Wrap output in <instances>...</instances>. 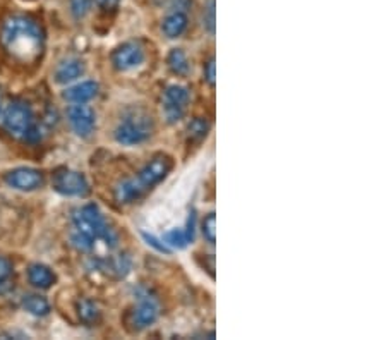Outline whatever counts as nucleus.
<instances>
[{
    "instance_id": "obj_3",
    "label": "nucleus",
    "mask_w": 386,
    "mask_h": 340,
    "mask_svg": "<svg viewBox=\"0 0 386 340\" xmlns=\"http://www.w3.org/2000/svg\"><path fill=\"white\" fill-rule=\"evenodd\" d=\"M153 132V120L151 117L143 112H134L127 116L119 127L116 129L117 143L126 146L139 145L146 141Z\"/></svg>"
},
{
    "instance_id": "obj_27",
    "label": "nucleus",
    "mask_w": 386,
    "mask_h": 340,
    "mask_svg": "<svg viewBox=\"0 0 386 340\" xmlns=\"http://www.w3.org/2000/svg\"><path fill=\"white\" fill-rule=\"evenodd\" d=\"M194 231H196V212H194V210H192V212L189 213L187 225H185V229H184L185 238H187L189 242L194 241Z\"/></svg>"
},
{
    "instance_id": "obj_4",
    "label": "nucleus",
    "mask_w": 386,
    "mask_h": 340,
    "mask_svg": "<svg viewBox=\"0 0 386 340\" xmlns=\"http://www.w3.org/2000/svg\"><path fill=\"white\" fill-rule=\"evenodd\" d=\"M33 112L30 105L24 102H12L3 112V127L16 138H24V134L33 127Z\"/></svg>"
},
{
    "instance_id": "obj_5",
    "label": "nucleus",
    "mask_w": 386,
    "mask_h": 340,
    "mask_svg": "<svg viewBox=\"0 0 386 340\" xmlns=\"http://www.w3.org/2000/svg\"><path fill=\"white\" fill-rule=\"evenodd\" d=\"M53 189L64 196H86L89 191L83 174L69 169H59L53 174Z\"/></svg>"
},
{
    "instance_id": "obj_9",
    "label": "nucleus",
    "mask_w": 386,
    "mask_h": 340,
    "mask_svg": "<svg viewBox=\"0 0 386 340\" xmlns=\"http://www.w3.org/2000/svg\"><path fill=\"white\" fill-rule=\"evenodd\" d=\"M158 318V304L155 298L149 296L148 291L141 289L139 291V303L132 313V323L136 328H146L151 323H155Z\"/></svg>"
},
{
    "instance_id": "obj_8",
    "label": "nucleus",
    "mask_w": 386,
    "mask_h": 340,
    "mask_svg": "<svg viewBox=\"0 0 386 340\" xmlns=\"http://www.w3.org/2000/svg\"><path fill=\"white\" fill-rule=\"evenodd\" d=\"M145 60V50L136 42L122 43L116 52L112 53L113 66L119 71H131L138 67Z\"/></svg>"
},
{
    "instance_id": "obj_22",
    "label": "nucleus",
    "mask_w": 386,
    "mask_h": 340,
    "mask_svg": "<svg viewBox=\"0 0 386 340\" xmlns=\"http://www.w3.org/2000/svg\"><path fill=\"white\" fill-rule=\"evenodd\" d=\"M91 10V0H71V12L76 19H83Z\"/></svg>"
},
{
    "instance_id": "obj_30",
    "label": "nucleus",
    "mask_w": 386,
    "mask_h": 340,
    "mask_svg": "<svg viewBox=\"0 0 386 340\" xmlns=\"http://www.w3.org/2000/svg\"><path fill=\"white\" fill-rule=\"evenodd\" d=\"M205 78L208 81V84H214V59H210L208 64L205 67Z\"/></svg>"
},
{
    "instance_id": "obj_20",
    "label": "nucleus",
    "mask_w": 386,
    "mask_h": 340,
    "mask_svg": "<svg viewBox=\"0 0 386 340\" xmlns=\"http://www.w3.org/2000/svg\"><path fill=\"white\" fill-rule=\"evenodd\" d=\"M210 131L208 120L203 117H196L194 120H191V124L187 126V138L192 141H201L203 138H206Z\"/></svg>"
},
{
    "instance_id": "obj_1",
    "label": "nucleus",
    "mask_w": 386,
    "mask_h": 340,
    "mask_svg": "<svg viewBox=\"0 0 386 340\" xmlns=\"http://www.w3.org/2000/svg\"><path fill=\"white\" fill-rule=\"evenodd\" d=\"M0 43L16 62L37 64L45 50V33L37 19L16 14L2 23Z\"/></svg>"
},
{
    "instance_id": "obj_16",
    "label": "nucleus",
    "mask_w": 386,
    "mask_h": 340,
    "mask_svg": "<svg viewBox=\"0 0 386 340\" xmlns=\"http://www.w3.org/2000/svg\"><path fill=\"white\" fill-rule=\"evenodd\" d=\"M187 28V16L184 12H172L163 19L162 30L169 38H178Z\"/></svg>"
},
{
    "instance_id": "obj_23",
    "label": "nucleus",
    "mask_w": 386,
    "mask_h": 340,
    "mask_svg": "<svg viewBox=\"0 0 386 340\" xmlns=\"http://www.w3.org/2000/svg\"><path fill=\"white\" fill-rule=\"evenodd\" d=\"M203 234H205V238L208 239L212 244H214V239H217V229H214V213H210L208 217L203 220Z\"/></svg>"
},
{
    "instance_id": "obj_7",
    "label": "nucleus",
    "mask_w": 386,
    "mask_h": 340,
    "mask_svg": "<svg viewBox=\"0 0 386 340\" xmlns=\"http://www.w3.org/2000/svg\"><path fill=\"white\" fill-rule=\"evenodd\" d=\"M189 102V93L184 86H169L165 91V98H163V112H165V119L170 124L177 123L184 116L185 105Z\"/></svg>"
},
{
    "instance_id": "obj_12",
    "label": "nucleus",
    "mask_w": 386,
    "mask_h": 340,
    "mask_svg": "<svg viewBox=\"0 0 386 340\" xmlns=\"http://www.w3.org/2000/svg\"><path fill=\"white\" fill-rule=\"evenodd\" d=\"M84 74V64L77 59L64 60L55 71V81L60 84H67L76 81Z\"/></svg>"
},
{
    "instance_id": "obj_18",
    "label": "nucleus",
    "mask_w": 386,
    "mask_h": 340,
    "mask_svg": "<svg viewBox=\"0 0 386 340\" xmlns=\"http://www.w3.org/2000/svg\"><path fill=\"white\" fill-rule=\"evenodd\" d=\"M23 307L35 316H45L50 311L48 301L42 298V296H26L23 299Z\"/></svg>"
},
{
    "instance_id": "obj_24",
    "label": "nucleus",
    "mask_w": 386,
    "mask_h": 340,
    "mask_svg": "<svg viewBox=\"0 0 386 340\" xmlns=\"http://www.w3.org/2000/svg\"><path fill=\"white\" fill-rule=\"evenodd\" d=\"M12 270H14L12 261L6 256H0V284L10 280V277H12Z\"/></svg>"
},
{
    "instance_id": "obj_26",
    "label": "nucleus",
    "mask_w": 386,
    "mask_h": 340,
    "mask_svg": "<svg viewBox=\"0 0 386 340\" xmlns=\"http://www.w3.org/2000/svg\"><path fill=\"white\" fill-rule=\"evenodd\" d=\"M143 238H145V241L148 242L149 246H153V248L156 249V251H160V253H169L170 249H169V246L165 244V242H160L158 239L155 238V235H151V234H143Z\"/></svg>"
},
{
    "instance_id": "obj_31",
    "label": "nucleus",
    "mask_w": 386,
    "mask_h": 340,
    "mask_svg": "<svg viewBox=\"0 0 386 340\" xmlns=\"http://www.w3.org/2000/svg\"><path fill=\"white\" fill-rule=\"evenodd\" d=\"M95 2L105 10H112V9H116L117 6H119V0H95Z\"/></svg>"
},
{
    "instance_id": "obj_15",
    "label": "nucleus",
    "mask_w": 386,
    "mask_h": 340,
    "mask_svg": "<svg viewBox=\"0 0 386 340\" xmlns=\"http://www.w3.org/2000/svg\"><path fill=\"white\" fill-rule=\"evenodd\" d=\"M28 278H30L31 284L38 289H50L55 282V275L45 265H31L30 270H28Z\"/></svg>"
},
{
    "instance_id": "obj_28",
    "label": "nucleus",
    "mask_w": 386,
    "mask_h": 340,
    "mask_svg": "<svg viewBox=\"0 0 386 340\" xmlns=\"http://www.w3.org/2000/svg\"><path fill=\"white\" fill-rule=\"evenodd\" d=\"M206 28H208L210 33L214 31V0H210L208 7H206V17H205Z\"/></svg>"
},
{
    "instance_id": "obj_2",
    "label": "nucleus",
    "mask_w": 386,
    "mask_h": 340,
    "mask_svg": "<svg viewBox=\"0 0 386 340\" xmlns=\"http://www.w3.org/2000/svg\"><path fill=\"white\" fill-rule=\"evenodd\" d=\"M73 220L76 232L89 238L93 242L102 239L109 248H116L117 246V234L113 232V229L109 227V224H107L96 205H86L83 208H80L74 213Z\"/></svg>"
},
{
    "instance_id": "obj_21",
    "label": "nucleus",
    "mask_w": 386,
    "mask_h": 340,
    "mask_svg": "<svg viewBox=\"0 0 386 340\" xmlns=\"http://www.w3.org/2000/svg\"><path fill=\"white\" fill-rule=\"evenodd\" d=\"M165 244L172 246V248L184 249L189 244L187 238H185V232L182 229H172L165 234Z\"/></svg>"
},
{
    "instance_id": "obj_13",
    "label": "nucleus",
    "mask_w": 386,
    "mask_h": 340,
    "mask_svg": "<svg viewBox=\"0 0 386 340\" xmlns=\"http://www.w3.org/2000/svg\"><path fill=\"white\" fill-rule=\"evenodd\" d=\"M96 93H98V83H95V81H84V83L66 89L64 91V98L73 103H86L95 98Z\"/></svg>"
},
{
    "instance_id": "obj_19",
    "label": "nucleus",
    "mask_w": 386,
    "mask_h": 340,
    "mask_svg": "<svg viewBox=\"0 0 386 340\" xmlns=\"http://www.w3.org/2000/svg\"><path fill=\"white\" fill-rule=\"evenodd\" d=\"M167 62H169V67L172 69V73L178 74V76H184V74L189 73L187 55H185L181 48L172 50V52L169 53V59H167Z\"/></svg>"
},
{
    "instance_id": "obj_25",
    "label": "nucleus",
    "mask_w": 386,
    "mask_h": 340,
    "mask_svg": "<svg viewBox=\"0 0 386 340\" xmlns=\"http://www.w3.org/2000/svg\"><path fill=\"white\" fill-rule=\"evenodd\" d=\"M73 244L76 246L80 251H89V249L93 248V241L89 238H86V235L80 234V232H74L73 234Z\"/></svg>"
},
{
    "instance_id": "obj_17",
    "label": "nucleus",
    "mask_w": 386,
    "mask_h": 340,
    "mask_svg": "<svg viewBox=\"0 0 386 340\" xmlns=\"http://www.w3.org/2000/svg\"><path fill=\"white\" fill-rule=\"evenodd\" d=\"M77 314H80V320L83 321L84 325H88V327H93V325L100 321L98 306L89 299L77 301Z\"/></svg>"
},
{
    "instance_id": "obj_10",
    "label": "nucleus",
    "mask_w": 386,
    "mask_h": 340,
    "mask_svg": "<svg viewBox=\"0 0 386 340\" xmlns=\"http://www.w3.org/2000/svg\"><path fill=\"white\" fill-rule=\"evenodd\" d=\"M67 116H69L71 126H73L77 136H81V138H89V136L93 134V131H95L96 127V119L95 112H93L89 107L83 105V103H76V105L71 107Z\"/></svg>"
},
{
    "instance_id": "obj_29",
    "label": "nucleus",
    "mask_w": 386,
    "mask_h": 340,
    "mask_svg": "<svg viewBox=\"0 0 386 340\" xmlns=\"http://www.w3.org/2000/svg\"><path fill=\"white\" fill-rule=\"evenodd\" d=\"M192 6V0H172L170 2V9L174 12H187Z\"/></svg>"
},
{
    "instance_id": "obj_11",
    "label": "nucleus",
    "mask_w": 386,
    "mask_h": 340,
    "mask_svg": "<svg viewBox=\"0 0 386 340\" xmlns=\"http://www.w3.org/2000/svg\"><path fill=\"white\" fill-rule=\"evenodd\" d=\"M6 182L14 189L19 191H35V189L42 188L43 175L42 172L35 169H28V167H21V169H14L6 174Z\"/></svg>"
},
{
    "instance_id": "obj_6",
    "label": "nucleus",
    "mask_w": 386,
    "mask_h": 340,
    "mask_svg": "<svg viewBox=\"0 0 386 340\" xmlns=\"http://www.w3.org/2000/svg\"><path fill=\"white\" fill-rule=\"evenodd\" d=\"M170 170H172V159L170 156L163 155V153H160V155L153 156V159L143 167V170L139 172L136 181L141 184V188L145 189V191H148V189H151L153 186L162 182L163 179L169 175Z\"/></svg>"
},
{
    "instance_id": "obj_14",
    "label": "nucleus",
    "mask_w": 386,
    "mask_h": 340,
    "mask_svg": "<svg viewBox=\"0 0 386 340\" xmlns=\"http://www.w3.org/2000/svg\"><path fill=\"white\" fill-rule=\"evenodd\" d=\"M145 189L141 188L136 179H127V181L120 182L116 188V199L119 203H134L136 199L141 198L145 195Z\"/></svg>"
}]
</instances>
